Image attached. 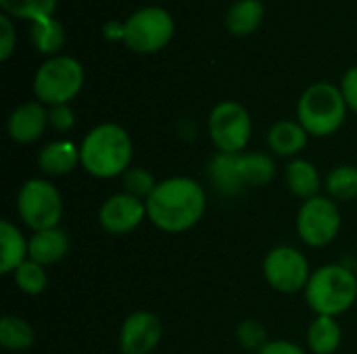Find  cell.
I'll use <instances>...</instances> for the list:
<instances>
[{"instance_id":"6da1fadb","label":"cell","mask_w":357,"mask_h":354,"mask_svg":"<svg viewBox=\"0 0 357 354\" xmlns=\"http://www.w3.org/2000/svg\"><path fill=\"white\" fill-rule=\"evenodd\" d=\"M207 194L203 186L186 175L167 177L157 184L146 198V213L151 223L167 234H182L192 230L205 215Z\"/></svg>"},{"instance_id":"7a4b0ae2","label":"cell","mask_w":357,"mask_h":354,"mask_svg":"<svg viewBox=\"0 0 357 354\" xmlns=\"http://www.w3.org/2000/svg\"><path fill=\"white\" fill-rule=\"evenodd\" d=\"M82 167L98 179H113L132 167L134 142L117 123H100L92 127L79 144Z\"/></svg>"},{"instance_id":"3957f363","label":"cell","mask_w":357,"mask_h":354,"mask_svg":"<svg viewBox=\"0 0 357 354\" xmlns=\"http://www.w3.org/2000/svg\"><path fill=\"white\" fill-rule=\"evenodd\" d=\"M303 294L316 315L339 317L356 305L357 273L339 263L322 265L312 273Z\"/></svg>"},{"instance_id":"277c9868","label":"cell","mask_w":357,"mask_h":354,"mask_svg":"<svg viewBox=\"0 0 357 354\" xmlns=\"http://www.w3.org/2000/svg\"><path fill=\"white\" fill-rule=\"evenodd\" d=\"M347 102L341 88L320 81L310 86L297 102V121L314 138H328L337 134L345 121Z\"/></svg>"},{"instance_id":"5b68a950","label":"cell","mask_w":357,"mask_h":354,"mask_svg":"<svg viewBox=\"0 0 357 354\" xmlns=\"http://www.w3.org/2000/svg\"><path fill=\"white\" fill-rule=\"evenodd\" d=\"M84 67L73 56H52L33 75V94L44 106L69 104L84 88Z\"/></svg>"},{"instance_id":"8992f818","label":"cell","mask_w":357,"mask_h":354,"mask_svg":"<svg viewBox=\"0 0 357 354\" xmlns=\"http://www.w3.org/2000/svg\"><path fill=\"white\" fill-rule=\"evenodd\" d=\"M17 213L31 232L59 227L63 219V196L48 179L31 177L19 188Z\"/></svg>"},{"instance_id":"52a82bcc","label":"cell","mask_w":357,"mask_h":354,"mask_svg":"<svg viewBox=\"0 0 357 354\" xmlns=\"http://www.w3.org/2000/svg\"><path fill=\"white\" fill-rule=\"evenodd\" d=\"M207 129L218 152L238 154L245 152L251 140L253 121L249 111L241 102L224 100L218 106H213L207 121Z\"/></svg>"},{"instance_id":"ba28073f","label":"cell","mask_w":357,"mask_h":354,"mask_svg":"<svg viewBox=\"0 0 357 354\" xmlns=\"http://www.w3.org/2000/svg\"><path fill=\"white\" fill-rule=\"evenodd\" d=\"M123 27V44L138 54H151L165 48L174 35V19L161 6H144L136 10L128 17Z\"/></svg>"},{"instance_id":"9c48e42d","label":"cell","mask_w":357,"mask_h":354,"mask_svg":"<svg viewBox=\"0 0 357 354\" xmlns=\"http://www.w3.org/2000/svg\"><path fill=\"white\" fill-rule=\"evenodd\" d=\"M341 209L331 196H314L301 202L297 213V234L303 244L322 248L335 242L341 232Z\"/></svg>"},{"instance_id":"30bf717a","label":"cell","mask_w":357,"mask_h":354,"mask_svg":"<svg viewBox=\"0 0 357 354\" xmlns=\"http://www.w3.org/2000/svg\"><path fill=\"white\" fill-rule=\"evenodd\" d=\"M312 273L307 257L295 246H276L264 259V277L280 294L305 292Z\"/></svg>"},{"instance_id":"8fae6325","label":"cell","mask_w":357,"mask_h":354,"mask_svg":"<svg viewBox=\"0 0 357 354\" xmlns=\"http://www.w3.org/2000/svg\"><path fill=\"white\" fill-rule=\"evenodd\" d=\"M144 219H149L146 200H140L128 192L109 196L98 209V223L111 236L132 234Z\"/></svg>"},{"instance_id":"7c38bea8","label":"cell","mask_w":357,"mask_h":354,"mask_svg":"<svg viewBox=\"0 0 357 354\" xmlns=\"http://www.w3.org/2000/svg\"><path fill=\"white\" fill-rule=\"evenodd\" d=\"M161 319L151 311H136L128 315L119 330L121 354H151L161 342Z\"/></svg>"},{"instance_id":"4fadbf2b","label":"cell","mask_w":357,"mask_h":354,"mask_svg":"<svg viewBox=\"0 0 357 354\" xmlns=\"http://www.w3.org/2000/svg\"><path fill=\"white\" fill-rule=\"evenodd\" d=\"M50 125L48 108L42 102H23L8 115V136L17 144L38 142Z\"/></svg>"},{"instance_id":"5bb4252c","label":"cell","mask_w":357,"mask_h":354,"mask_svg":"<svg viewBox=\"0 0 357 354\" xmlns=\"http://www.w3.org/2000/svg\"><path fill=\"white\" fill-rule=\"evenodd\" d=\"M69 234L61 227L44 230V232H33L29 238V259L50 267L61 263L69 255Z\"/></svg>"},{"instance_id":"9a60e30c","label":"cell","mask_w":357,"mask_h":354,"mask_svg":"<svg viewBox=\"0 0 357 354\" xmlns=\"http://www.w3.org/2000/svg\"><path fill=\"white\" fill-rule=\"evenodd\" d=\"M77 165H82L79 146H75L69 140H54L46 144L38 154V167L44 175L61 177L71 173Z\"/></svg>"},{"instance_id":"2e32d148","label":"cell","mask_w":357,"mask_h":354,"mask_svg":"<svg viewBox=\"0 0 357 354\" xmlns=\"http://www.w3.org/2000/svg\"><path fill=\"white\" fill-rule=\"evenodd\" d=\"M0 273L8 275L29 259V240L8 219L0 221Z\"/></svg>"},{"instance_id":"e0dca14e","label":"cell","mask_w":357,"mask_h":354,"mask_svg":"<svg viewBox=\"0 0 357 354\" xmlns=\"http://www.w3.org/2000/svg\"><path fill=\"white\" fill-rule=\"evenodd\" d=\"M307 138L310 134L299 121H278L268 131V146L278 156L297 159V154L305 148Z\"/></svg>"},{"instance_id":"ac0fdd59","label":"cell","mask_w":357,"mask_h":354,"mask_svg":"<svg viewBox=\"0 0 357 354\" xmlns=\"http://www.w3.org/2000/svg\"><path fill=\"white\" fill-rule=\"evenodd\" d=\"M287 186L289 190L301 198V200H310L314 196H320V188H322V179H320V171L312 161L305 159H293L287 165Z\"/></svg>"},{"instance_id":"d6986e66","label":"cell","mask_w":357,"mask_h":354,"mask_svg":"<svg viewBox=\"0 0 357 354\" xmlns=\"http://www.w3.org/2000/svg\"><path fill=\"white\" fill-rule=\"evenodd\" d=\"M209 179L218 192L224 196H234L245 190V184L238 173V154L218 152L209 163Z\"/></svg>"},{"instance_id":"ffe728a7","label":"cell","mask_w":357,"mask_h":354,"mask_svg":"<svg viewBox=\"0 0 357 354\" xmlns=\"http://www.w3.org/2000/svg\"><path fill=\"white\" fill-rule=\"evenodd\" d=\"M343 330L337 317L316 315L307 328V348L314 354H335L341 346Z\"/></svg>"},{"instance_id":"44dd1931","label":"cell","mask_w":357,"mask_h":354,"mask_svg":"<svg viewBox=\"0 0 357 354\" xmlns=\"http://www.w3.org/2000/svg\"><path fill=\"white\" fill-rule=\"evenodd\" d=\"M238 173L245 188H259L276 177V163L266 152H238Z\"/></svg>"},{"instance_id":"7402d4cb","label":"cell","mask_w":357,"mask_h":354,"mask_svg":"<svg viewBox=\"0 0 357 354\" xmlns=\"http://www.w3.org/2000/svg\"><path fill=\"white\" fill-rule=\"evenodd\" d=\"M264 21L261 0H236L226 15V27L232 35H249Z\"/></svg>"},{"instance_id":"603a6c76","label":"cell","mask_w":357,"mask_h":354,"mask_svg":"<svg viewBox=\"0 0 357 354\" xmlns=\"http://www.w3.org/2000/svg\"><path fill=\"white\" fill-rule=\"evenodd\" d=\"M36 342V330L29 321L17 315H4L0 321V344L8 353L29 351Z\"/></svg>"},{"instance_id":"cb8c5ba5","label":"cell","mask_w":357,"mask_h":354,"mask_svg":"<svg viewBox=\"0 0 357 354\" xmlns=\"http://www.w3.org/2000/svg\"><path fill=\"white\" fill-rule=\"evenodd\" d=\"M31 40L42 54H56L65 44V29L54 17L36 21L31 27Z\"/></svg>"},{"instance_id":"d4e9b609","label":"cell","mask_w":357,"mask_h":354,"mask_svg":"<svg viewBox=\"0 0 357 354\" xmlns=\"http://www.w3.org/2000/svg\"><path fill=\"white\" fill-rule=\"evenodd\" d=\"M13 280H15V286L27 294V296H38L46 290L48 286V271L44 265L27 259L25 263H21L15 273H13Z\"/></svg>"},{"instance_id":"484cf974","label":"cell","mask_w":357,"mask_h":354,"mask_svg":"<svg viewBox=\"0 0 357 354\" xmlns=\"http://www.w3.org/2000/svg\"><path fill=\"white\" fill-rule=\"evenodd\" d=\"M326 192L333 200H351L357 196V165H339L326 175Z\"/></svg>"},{"instance_id":"4316f807","label":"cell","mask_w":357,"mask_h":354,"mask_svg":"<svg viewBox=\"0 0 357 354\" xmlns=\"http://www.w3.org/2000/svg\"><path fill=\"white\" fill-rule=\"evenodd\" d=\"M0 6L8 17L36 23L52 17V13L56 10V0H0Z\"/></svg>"},{"instance_id":"83f0119b","label":"cell","mask_w":357,"mask_h":354,"mask_svg":"<svg viewBox=\"0 0 357 354\" xmlns=\"http://www.w3.org/2000/svg\"><path fill=\"white\" fill-rule=\"evenodd\" d=\"M121 182H123V192L140 198V200H146L153 190L157 188V179L153 177V173L144 167H130L123 175H121Z\"/></svg>"},{"instance_id":"f1b7e54d","label":"cell","mask_w":357,"mask_h":354,"mask_svg":"<svg viewBox=\"0 0 357 354\" xmlns=\"http://www.w3.org/2000/svg\"><path fill=\"white\" fill-rule=\"evenodd\" d=\"M236 338L238 344L249 351V353H259L270 340H268V330L264 328L261 321L257 319H245L238 328H236Z\"/></svg>"},{"instance_id":"f546056e","label":"cell","mask_w":357,"mask_h":354,"mask_svg":"<svg viewBox=\"0 0 357 354\" xmlns=\"http://www.w3.org/2000/svg\"><path fill=\"white\" fill-rule=\"evenodd\" d=\"M17 44V33L13 27V21L6 13L0 15V61H8Z\"/></svg>"},{"instance_id":"4dcf8cb0","label":"cell","mask_w":357,"mask_h":354,"mask_svg":"<svg viewBox=\"0 0 357 354\" xmlns=\"http://www.w3.org/2000/svg\"><path fill=\"white\" fill-rule=\"evenodd\" d=\"M48 119H50V127H54L56 131H69L75 125V115H73L69 104L50 106L48 108Z\"/></svg>"},{"instance_id":"1f68e13d","label":"cell","mask_w":357,"mask_h":354,"mask_svg":"<svg viewBox=\"0 0 357 354\" xmlns=\"http://www.w3.org/2000/svg\"><path fill=\"white\" fill-rule=\"evenodd\" d=\"M341 92L347 102V108H351L357 115V67H351L341 81Z\"/></svg>"},{"instance_id":"d6a6232c","label":"cell","mask_w":357,"mask_h":354,"mask_svg":"<svg viewBox=\"0 0 357 354\" xmlns=\"http://www.w3.org/2000/svg\"><path fill=\"white\" fill-rule=\"evenodd\" d=\"M257 354H307L299 344L289 340H270Z\"/></svg>"},{"instance_id":"836d02e7","label":"cell","mask_w":357,"mask_h":354,"mask_svg":"<svg viewBox=\"0 0 357 354\" xmlns=\"http://www.w3.org/2000/svg\"><path fill=\"white\" fill-rule=\"evenodd\" d=\"M102 33H105L107 40H123L126 27H123V23H119V21H109V23L102 27Z\"/></svg>"}]
</instances>
